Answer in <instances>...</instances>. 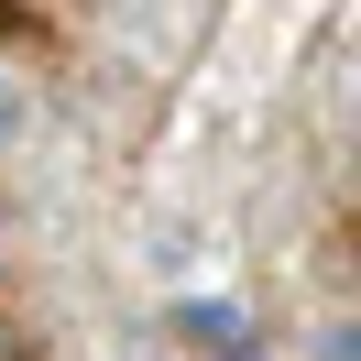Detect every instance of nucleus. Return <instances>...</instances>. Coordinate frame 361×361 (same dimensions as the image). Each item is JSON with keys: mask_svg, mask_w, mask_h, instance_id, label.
<instances>
[{"mask_svg": "<svg viewBox=\"0 0 361 361\" xmlns=\"http://www.w3.org/2000/svg\"><path fill=\"white\" fill-rule=\"evenodd\" d=\"M317 361H361V339H350V329H329V350H317Z\"/></svg>", "mask_w": 361, "mask_h": 361, "instance_id": "1", "label": "nucleus"}]
</instances>
